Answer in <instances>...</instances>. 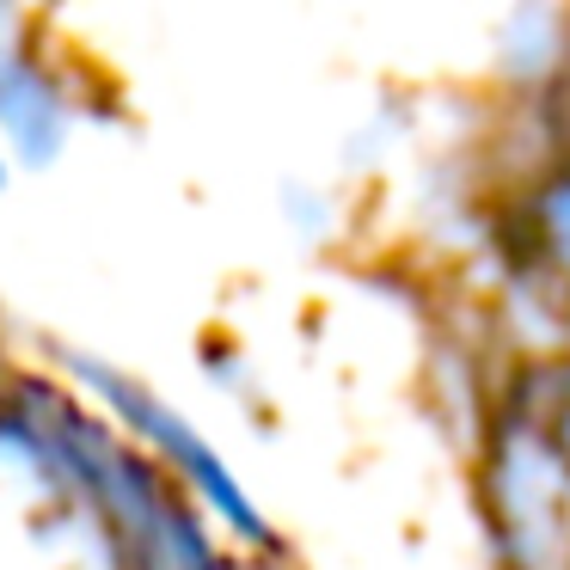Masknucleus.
<instances>
[{"mask_svg": "<svg viewBox=\"0 0 570 570\" xmlns=\"http://www.w3.org/2000/svg\"><path fill=\"white\" fill-rule=\"evenodd\" d=\"M38 356L50 362L148 466H160L166 479L215 521V533H222L234 552L258 558V564H276V570L288 564L283 528H276L264 491H252V479L234 466V454L215 442V430L185 405V399H173L160 381H148V374L129 368V362L80 350V344H38Z\"/></svg>", "mask_w": 570, "mask_h": 570, "instance_id": "nucleus-1", "label": "nucleus"}, {"mask_svg": "<svg viewBox=\"0 0 570 570\" xmlns=\"http://www.w3.org/2000/svg\"><path fill=\"white\" fill-rule=\"evenodd\" d=\"M111 111V80L62 31L56 0H0V141L13 173L62 166Z\"/></svg>", "mask_w": 570, "mask_h": 570, "instance_id": "nucleus-2", "label": "nucleus"}, {"mask_svg": "<svg viewBox=\"0 0 570 570\" xmlns=\"http://www.w3.org/2000/svg\"><path fill=\"white\" fill-rule=\"evenodd\" d=\"M491 393L503 399V405H515L521 417L540 430V442L552 448V460L570 472V344L515 356Z\"/></svg>", "mask_w": 570, "mask_h": 570, "instance_id": "nucleus-3", "label": "nucleus"}, {"mask_svg": "<svg viewBox=\"0 0 570 570\" xmlns=\"http://www.w3.org/2000/svg\"><path fill=\"white\" fill-rule=\"evenodd\" d=\"M13 178H19V173H13V160H7V141H0V197L13 190Z\"/></svg>", "mask_w": 570, "mask_h": 570, "instance_id": "nucleus-4", "label": "nucleus"}, {"mask_svg": "<svg viewBox=\"0 0 570 570\" xmlns=\"http://www.w3.org/2000/svg\"><path fill=\"white\" fill-rule=\"evenodd\" d=\"M558 92H564V111H570V43H564V75H558Z\"/></svg>", "mask_w": 570, "mask_h": 570, "instance_id": "nucleus-5", "label": "nucleus"}]
</instances>
